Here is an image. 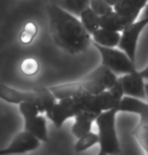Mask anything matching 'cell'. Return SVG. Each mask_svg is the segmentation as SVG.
Instances as JSON below:
<instances>
[{"mask_svg":"<svg viewBox=\"0 0 148 155\" xmlns=\"http://www.w3.org/2000/svg\"><path fill=\"white\" fill-rule=\"evenodd\" d=\"M49 31L58 48L70 55L83 53L92 44L91 35L76 16L50 1L47 5Z\"/></svg>","mask_w":148,"mask_h":155,"instance_id":"6da1fadb","label":"cell"},{"mask_svg":"<svg viewBox=\"0 0 148 155\" xmlns=\"http://www.w3.org/2000/svg\"><path fill=\"white\" fill-rule=\"evenodd\" d=\"M118 110L112 109L103 112L95 120L98 130L100 151L108 155H117L121 152L117 131H116V116Z\"/></svg>","mask_w":148,"mask_h":155,"instance_id":"7a4b0ae2","label":"cell"},{"mask_svg":"<svg viewBox=\"0 0 148 155\" xmlns=\"http://www.w3.org/2000/svg\"><path fill=\"white\" fill-rule=\"evenodd\" d=\"M95 49L98 51L101 58V64L111 69L117 75H124L136 71L134 61H132L129 56L122 50L116 48H107L92 43Z\"/></svg>","mask_w":148,"mask_h":155,"instance_id":"3957f363","label":"cell"},{"mask_svg":"<svg viewBox=\"0 0 148 155\" xmlns=\"http://www.w3.org/2000/svg\"><path fill=\"white\" fill-rule=\"evenodd\" d=\"M81 110H83V95L58 99L46 114L57 128H61L68 119L74 118Z\"/></svg>","mask_w":148,"mask_h":155,"instance_id":"277c9868","label":"cell"},{"mask_svg":"<svg viewBox=\"0 0 148 155\" xmlns=\"http://www.w3.org/2000/svg\"><path fill=\"white\" fill-rule=\"evenodd\" d=\"M55 97L58 99L68 98V97H76V96H82L87 94H97L104 90H107L104 86L97 82L91 80H86L81 78L79 81L75 82L60 84L49 87Z\"/></svg>","mask_w":148,"mask_h":155,"instance_id":"5b68a950","label":"cell"},{"mask_svg":"<svg viewBox=\"0 0 148 155\" xmlns=\"http://www.w3.org/2000/svg\"><path fill=\"white\" fill-rule=\"evenodd\" d=\"M147 25L146 20L140 18L131 23L121 33V40L118 47L128 55L132 61H135L139 37Z\"/></svg>","mask_w":148,"mask_h":155,"instance_id":"8992f818","label":"cell"},{"mask_svg":"<svg viewBox=\"0 0 148 155\" xmlns=\"http://www.w3.org/2000/svg\"><path fill=\"white\" fill-rule=\"evenodd\" d=\"M41 141L27 131L18 133L10 142L7 148L2 149L3 155L25 154L28 152L35 151L40 147Z\"/></svg>","mask_w":148,"mask_h":155,"instance_id":"52a82bcc","label":"cell"},{"mask_svg":"<svg viewBox=\"0 0 148 155\" xmlns=\"http://www.w3.org/2000/svg\"><path fill=\"white\" fill-rule=\"evenodd\" d=\"M119 80L122 84L125 95L132 96V97L139 99L146 98L144 82L145 79L140 71L136 70V71L128 73V74L121 75V77H119Z\"/></svg>","mask_w":148,"mask_h":155,"instance_id":"ba28073f","label":"cell"},{"mask_svg":"<svg viewBox=\"0 0 148 155\" xmlns=\"http://www.w3.org/2000/svg\"><path fill=\"white\" fill-rule=\"evenodd\" d=\"M0 99L14 104H19L25 101L33 102L35 104L36 91H35L34 87L31 90L24 91V90L12 88L5 84H0Z\"/></svg>","mask_w":148,"mask_h":155,"instance_id":"9c48e42d","label":"cell"},{"mask_svg":"<svg viewBox=\"0 0 148 155\" xmlns=\"http://www.w3.org/2000/svg\"><path fill=\"white\" fill-rule=\"evenodd\" d=\"M82 78L86 80H91L94 81V82H97L98 84H100L101 86H104V88L108 90L111 87L114 86V84L118 81L119 77L111 69H109L108 67L100 64V66L94 68L88 74L83 76Z\"/></svg>","mask_w":148,"mask_h":155,"instance_id":"30bf717a","label":"cell"},{"mask_svg":"<svg viewBox=\"0 0 148 155\" xmlns=\"http://www.w3.org/2000/svg\"><path fill=\"white\" fill-rule=\"evenodd\" d=\"M97 117V115L88 112V110L79 112L74 117V124L71 128L72 134L78 139L85 134L91 132L92 124H94V122H95Z\"/></svg>","mask_w":148,"mask_h":155,"instance_id":"8fae6325","label":"cell"},{"mask_svg":"<svg viewBox=\"0 0 148 155\" xmlns=\"http://www.w3.org/2000/svg\"><path fill=\"white\" fill-rule=\"evenodd\" d=\"M119 112L136 114L140 117L139 122L148 121V104L143 101V99L125 95L121 101Z\"/></svg>","mask_w":148,"mask_h":155,"instance_id":"7c38bea8","label":"cell"},{"mask_svg":"<svg viewBox=\"0 0 148 155\" xmlns=\"http://www.w3.org/2000/svg\"><path fill=\"white\" fill-rule=\"evenodd\" d=\"M25 131H27L41 142H48V128H47V120L43 116L38 115L34 118L25 120Z\"/></svg>","mask_w":148,"mask_h":155,"instance_id":"4fadbf2b","label":"cell"},{"mask_svg":"<svg viewBox=\"0 0 148 155\" xmlns=\"http://www.w3.org/2000/svg\"><path fill=\"white\" fill-rule=\"evenodd\" d=\"M92 43L107 48H116L121 40V33L100 28L91 35Z\"/></svg>","mask_w":148,"mask_h":155,"instance_id":"5bb4252c","label":"cell"},{"mask_svg":"<svg viewBox=\"0 0 148 155\" xmlns=\"http://www.w3.org/2000/svg\"><path fill=\"white\" fill-rule=\"evenodd\" d=\"M34 89L36 91L35 104H36V107L41 114L46 113L56 104L57 98L55 97V95L52 93L49 87L37 85L34 86Z\"/></svg>","mask_w":148,"mask_h":155,"instance_id":"9a60e30c","label":"cell"},{"mask_svg":"<svg viewBox=\"0 0 148 155\" xmlns=\"http://www.w3.org/2000/svg\"><path fill=\"white\" fill-rule=\"evenodd\" d=\"M130 25H131V22L128 21L127 19H125L123 16H121L115 10L100 16V28H106V30L109 31L122 33Z\"/></svg>","mask_w":148,"mask_h":155,"instance_id":"2e32d148","label":"cell"},{"mask_svg":"<svg viewBox=\"0 0 148 155\" xmlns=\"http://www.w3.org/2000/svg\"><path fill=\"white\" fill-rule=\"evenodd\" d=\"M114 10L132 23L137 20L143 9L129 0H121L114 6Z\"/></svg>","mask_w":148,"mask_h":155,"instance_id":"e0dca14e","label":"cell"},{"mask_svg":"<svg viewBox=\"0 0 148 155\" xmlns=\"http://www.w3.org/2000/svg\"><path fill=\"white\" fill-rule=\"evenodd\" d=\"M51 1L75 16H80L81 12L90 5V0H51Z\"/></svg>","mask_w":148,"mask_h":155,"instance_id":"ac0fdd59","label":"cell"},{"mask_svg":"<svg viewBox=\"0 0 148 155\" xmlns=\"http://www.w3.org/2000/svg\"><path fill=\"white\" fill-rule=\"evenodd\" d=\"M80 21L86 31L92 35L100 28V16L94 12L90 7L86 8L80 14Z\"/></svg>","mask_w":148,"mask_h":155,"instance_id":"d6986e66","label":"cell"},{"mask_svg":"<svg viewBox=\"0 0 148 155\" xmlns=\"http://www.w3.org/2000/svg\"><path fill=\"white\" fill-rule=\"evenodd\" d=\"M38 33H39V27H38L36 22L33 21V20L25 22L18 36L20 44H22V45H30L36 39Z\"/></svg>","mask_w":148,"mask_h":155,"instance_id":"ffe728a7","label":"cell"},{"mask_svg":"<svg viewBox=\"0 0 148 155\" xmlns=\"http://www.w3.org/2000/svg\"><path fill=\"white\" fill-rule=\"evenodd\" d=\"M97 143L98 135L92 132H89L85 134V135H83L82 137H80V138H78L77 142L74 145V150L77 153H80V152H83L89 148H91L92 146H94Z\"/></svg>","mask_w":148,"mask_h":155,"instance_id":"44dd1931","label":"cell"},{"mask_svg":"<svg viewBox=\"0 0 148 155\" xmlns=\"http://www.w3.org/2000/svg\"><path fill=\"white\" fill-rule=\"evenodd\" d=\"M133 135L141 147L148 153V121L139 122L137 127L133 131Z\"/></svg>","mask_w":148,"mask_h":155,"instance_id":"7402d4cb","label":"cell"},{"mask_svg":"<svg viewBox=\"0 0 148 155\" xmlns=\"http://www.w3.org/2000/svg\"><path fill=\"white\" fill-rule=\"evenodd\" d=\"M40 70V65L37 59L35 58H25V60H22V62L20 63V71L22 72V74L25 76H34L36 75Z\"/></svg>","mask_w":148,"mask_h":155,"instance_id":"603a6c76","label":"cell"},{"mask_svg":"<svg viewBox=\"0 0 148 155\" xmlns=\"http://www.w3.org/2000/svg\"><path fill=\"white\" fill-rule=\"evenodd\" d=\"M89 7L100 16H103L104 14L114 10V7L111 6V5H110L108 2L104 1V0H90V5H89Z\"/></svg>","mask_w":148,"mask_h":155,"instance_id":"cb8c5ba5","label":"cell"},{"mask_svg":"<svg viewBox=\"0 0 148 155\" xmlns=\"http://www.w3.org/2000/svg\"><path fill=\"white\" fill-rule=\"evenodd\" d=\"M19 107V112L21 114V116L24 117V119H31L34 118L38 115H40V112L36 107V104H34L33 102L30 101H25L18 104Z\"/></svg>","mask_w":148,"mask_h":155,"instance_id":"d4e9b609","label":"cell"},{"mask_svg":"<svg viewBox=\"0 0 148 155\" xmlns=\"http://www.w3.org/2000/svg\"><path fill=\"white\" fill-rule=\"evenodd\" d=\"M129 1H131L133 3H135L136 5H138L142 9H143V8L146 6V4L148 3V0H129Z\"/></svg>","mask_w":148,"mask_h":155,"instance_id":"484cf974","label":"cell"},{"mask_svg":"<svg viewBox=\"0 0 148 155\" xmlns=\"http://www.w3.org/2000/svg\"><path fill=\"white\" fill-rule=\"evenodd\" d=\"M143 13H142V16H141V19H144L146 20V21L148 22V3L146 4V6H145L143 8Z\"/></svg>","mask_w":148,"mask_h":155,"instance_id":"4316f807","label":"cell"},{"mask_svg":"<svg viewBox=\"0 0 148 155\" xmlns=\"http://www.w3.org/2000/svg\"><path fill=\"white\" fill-rule=\"evenodd\" d=\"M140 72H141V74H142V76H143L144 79L148 80V65H147L146 68L143 69V70H142V71H140Z\"/></svg>","mask_w":148,"mask_h":155,"instance_id":"83f0119b","label":"cell"},{"mask_svg":"<svg viewBox=\"0 0 148 155\" xmlns=\"http://www.w3.org/2000/svg\"><path fill=\"white\" fill-rule=\"evenodd\" d=\"M104 1L108 2V3H109L110 5H111V6L114 7L115 5L118 3V2H120V1H121V0H104Z\"/></svg>","mask_w":148,"mask_h":155,"instance_id":"f1b7e54d","label":"cell"},{"mask_svg":"<svg viewBox=\"0 0 148 155\" xmlns=\"http://www.w3.org/2000/svg\"><path fill=\"white\" fill-rule=\"evenodd\" d=\"M145 93H146V98L148 99V82L145 83Z\"/></svg>","mask_w":148,"mask_h":155,"instance_id":"f546056e","label":"cell"},{"mask_svg":"<svg viewBox=\"0 0 148 155\" xmlns=\"http://www.w3.org/2000/svg\"><path fill=\"white\" fill-rule=\"evenodd\" d=\"M97 155H108V154H106V153H104V152L100 151V152H98V154H97Z\"/></svg>","mask_w":148,"mask_h":155,"instance_id":"4dcf8cb0","label":"cell"},{"mask_svg":"<svg viewBox=\"0 0 148 155\" xmlns=\"http://www.w3.org/2000/svg\"><path fill=\"white\" fill-rule=\"evenodd\" d=\"M0 155H3V151H2V149L0 150Z\"/></svg>","mask_w":148,"mask_h":155,"instance_id":"1f68e13d","label":"cell"},{"mask_svg":"<svg viewBox=\"0 0 148 155\" xmlns=\"http://www.w3.org/2000/svg\"><path fill=\"white\" fill-rule=\"evenodd\" d=\"M147 155H148V153H147Z\"/></svg>","mask_w":148,"mask_h":155,"instance_id":"d6a6232c","label":"cell"}]
</instances>
